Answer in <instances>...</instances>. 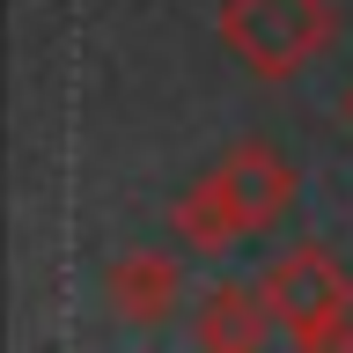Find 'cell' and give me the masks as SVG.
<instances>
[{"label":"cell","instance_id":"obj_5","mask_svg":"<svg viewBox=\"0 0 353 353\" xmlns=\"http://www.w3.org/2000/svg\"><path fill=\"white\" fill-rule=\"evenodd\" d=\"M272 331L280 324H272L265 294L243 280H214L206 294H192V346H206V353H250Z\"/></svg>","mask_w":353,"mask_h":353},{"label":"cell","instance_id":"obj_4","mask_svg":"<svg viewBox=\"0 0 353 353\" xmlns=\"http://www.w3.org/2000/svg\"><path fill=\"white\" fill-rule=\"evenodd\" d=\"M103 294H110V316L132 324V331L170 324L176 309L192 302V294H184V265H176V250H125V258H110Z\"/></svg>","mask_w":353,"mask_h":353},{"label":"cell","instance_id":"obj_2","mask_svg":"<svg viewBox=\"0 0 353 353\" xmlns=\"http://www.w3.org/2000/svg\"><path fill=\"white\" fill-rule=\"evenodd\" d=\"M258 294L272 309L287 346H353V272L316 243H294L258 272Z\"/></svg>","mask_w":353,"mask_h":353},{"label":"cell","instance_id":"obj_3","mask_svg":"<svg viewBox=\"0 0 353 353\" xmlns=\"http://www.w3.org/2000/svg\"><path fill=\"white\" fill-rule=\"evenodd\" d=\"M331 37H339L331 0H221V44L265 81L302 74Z\"/></svg>","mask_w":353,"mask_h":353},{"label":"cell","instance_id":"obj_1","mask_svg":"<svg viewBox=\"0 0 353 353\" xmlns=\"http://www.w3.org/2000/svg\"><path fill=\"white\" fill-rule=\"evenodd\" d=\"M294 184H302V170H294L280 148L250 140V148L214 162L192 192L176 199L170 228H176L184 250H206V258H214V250H236L243 236H265V228L294 206Z\"/></svg>","mask_w":353,"mask_h":353}]
</instances>
